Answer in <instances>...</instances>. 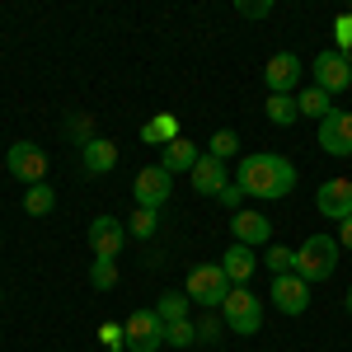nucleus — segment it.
<instances>
[{
	"instance_id": "4be33fe9",
	"label": "nucleus",
	"mask_w": 352,
	"mask_h": 352,
	"mask_svg": "<svg viewBox=\"0 0 352 352\" xmlns=\"http://www.w3.org/2000/svg\"><path fill=\"white\" fill-rule=\"evenodd\" d=\"M263 113H268V122H277V127H292V122L300 118V109H296V99H292V94H268Z\"/></svg>"
},
{
	"instance_id": "7c9ffc66",
	"label": "nucleus",
	"mask_w": 352,
	"mask_h": 352,
	"mask_svg": "<svg viewBox=\"0 0 352 352\" xmlns=\"http://www.w3.org/2000/svg\"><path fill=\"white\" fill-rule=\"evenodd\" d=\"M66 132L76 136V141H80V146H89V141H94V118H89V113H76V118H71V122H66Z\"/></svg>"
},
{
	"instance_id": "72a5a7b5",
	"label": "nucleus",
	"mask_w": 352,
	"mask_h": 352,
	"mask_svg": "<svg viewBox=\"0 0 352 352\" xmlns=\"http://www.w3.org/2000/svg\"><path fill=\"white\" fill-rule=\"evenodd\" d=\"M217 202H221V207H230V212H240V202H244V188H240V184H226Z\"/></svg>"
},
{
	"instance_id": "c756f323",
	"label": "nucleus",
	"mask_w": 352,
	"mask_h": 352,
	"mask_svg": "<svg viewBox=\"0 0 352 352\" xmlns=\"http://www.w3.org/2000/svg\"><path fill=\"white\" fill-rule=\"evenodd\" d=\"M99 343L109 352H127V329L118 324V320H109V324H99Z\"/></svg>"
},
{
	"instance_id": "f257e3e1",
	"label": "nucleus",
	"mask_w": 352,
	"mask_h": 352,
	"mask_svg": "<svg viewBox=\"0 0 352 352\" xmlns=\"http://www.w3.org/2000/svg\"><path fill=\"white\" fill-rule=\"evenodd\" d=\"M235 184L244 188V197H258V202H277L296 188V164L287 155H272V151H254L240 160Z\"/></svg>"
},
{
	"instance_id": "b1692460",
	"label": "nucleus",
	"mask_w": 352,
	"mask_h": 352,
	"mask_svg": "<svg viewBox=\"0 0 352 352\" xmlns=\"http://www.w3.org/2000/svg\"><path fill=\"white\" fill-rule=\"evenodd\" d=\"M52 207H56V192L47 188V184H33V188L24 192V212L28 217H52Z\"/></svg>"
},
{
	"instance_id": "9b49d317",
	"label": "nucleus",
	"mask_w": 352,
	"mask_h": 352,
	"mask_svg": "<svg viewBox=\"0 0 352 352\" xmlns=\"http://www.w3.org/2000/svg\"><path fill=\"white\" fill-rule=\"evenodd\" d=\"M272 305H277L282 315H305V305H310V282H300L296 272L272 277Z\"/></svg>"
},
{
	"instance_id": "aec40b11",
	"label": "nucleus",
	"mask_w": 352,
	"mask_h": 352,
	"mask_svg": "<svg viewBox=\"0 0 352 352\" xmlns=\"http://www.w3.org/2000/svg\"><path fill=\"white\" fill-rule=\"evenodd\" d=\"M296 109H300V118H320L324 122L329 113H333V94H324L320 85H305L296 94Z\"/></svg>"
},
{
	"instance_id": "a211bd4d",
	"label": "nucleus",
	"mask_w": 352,
	"mask_h": 352,
	"mask_svg": "<svg viewBox=\"0 0 352 352\" xmlns=\"http://www.w3.org/2000/svg\"><path fill=\"white\" fill-rule=\"evenodd\" d=\"M202 160V151H197V146H192L188 136H179V141H169V146H164V169H169V174H192V164Z\"/></svg>"
},
{
	"instance_id": "393cba45",
	"label": "nucleus",
	"mask_w": 352,
	"mask_h": 352,
	"mask_svg": "<svg viewBox=\"0 0 352 352\" xmlns=\"http://www.w3.org/2000/svg\"><path fill=\"white\" fill-rule=\"evenodd\" d=\"M155 230H160V212H151V207H136L132 221H127V235H136V240H155Z\"/></svg>"
},
{
	"instance_id": "f8f14e48",
	"label": "nucleus",
	"mask_w": 352,
	"mask_h": 352,
	"mask_svg": "<svg viewBox=\"0 0 352 352\" xmlns=\"http://www.w3.org/2000/svg\"><path fill=\"white\" fill-rule=\"evenodd\" d=\"M263 80H268L272 94H292L300 85V56L296 52H272L268 66H263Z\"/></svg>"
},
{
	"instance_id": "a878e982",
	"label": "nucleus",
	"mask_w": 352,
	"mask_h": 352,
	"mask_svg": "<svg viewBox=\"0 0 352 352\" xmlns=\"http://www.w3.org/2000/svg\"><path fill=\"white\" fill-rule=\"evenodd\" d=\"M89 287H94V292H113V287H118V263L94 258V263H89Z\"/></svg>"
},
{
	"instance_id": "473e14b6",
	"label": "nucleus",
	"mask_w": 352,
	"mask_h": 352,
	"mask_svg": "<svg viewBox=\"0 0 352 352\" xmlns=\"http://www.w3.org/2000/svg\"><path fill=\"white\" fill-rule=\"evenodd\" d=\"M235 10H240L244 19H268V14H272V5H268V0H240Z\"/></svg>"
},
{
	"instance_id": "f03ea898",
	"label": "nucleus",
	"mask_w": 352,
	"mask_h": 352,
	"mask_svg": "<svg viewBox=\"0 0 352 352\" xmlns=\"http://www.w3.org/2000/svg\"><path fill=\"white\" fill-rule=\"evenodd\" d=\"M333 268H338V235H310V240L296 249V277L300 282H329L333 277Z\"/></svg>"
},
{
	"instance_id": "ddd939ff",
	"label": "nucleus",
	"mask_w": 352,
	"mask_h": 352,
	"mask_svg": "<svg viewBox=\"0 0 352 352\" xmlns=\"http://www.w3.org/2000/svg\"><path fill=\"white\" fill-rule=\"evenodd\" d=\"M315 136H320V151H329V155H352V113L333 109Z\"/></svg>"
},
{
	"instance_id": "1a4fd4ad",
	"label": "nucleus",
	"mask_w": 352,
	"mask_h": 352,
	"mask_svg": "<svg viewBox=\"0 0 352 352\" xmlns=\"http://www.w3.org/2000/svg\"><path fill=\"white\" fill-rule=\"evenodd\" d=\"M315 85L324 89V94H343L352 85V61L338 47H324V52H315Z\"/></svg>"
},
{
	"instance_id": "39448f33",
	"label": "nucleus",
	"mask_w": 352,
	"mask_h": 352,
	"mask_svg": "<svg viewBox=\"0 0 352 352\" xmlns=\"http://www.w3.org/2000/svg\"><path fill=\"white\" fill-rule=\"evenodd\" d=\"M5 169L19 179V184H47V151L38 146V141H14L10 151H5Z\"/></svg>"
},
{
	"instance_id": "f3484780",
	"label": "nucleus",
	"mask_w": 352,
	"mask_h": 352,
	"mask_svg": "<svg viewBox=\"0 0 352 352\" xmlns=\"http://www.w3.org/2000/svg\"><path fill=\"white\" fill-rule=\"evenodd\" d=\"M221 268H226V277H230V287H244V282L254 277V268H258V258H254V249L230 244V249L221 254Z\"/></svg>"
},
{
	"instance_id": "412c9836",
	"label": "nucleus",
	"mask_w": 352,
	"mask_h": 352,
	"mask_svg": "<svg viewBox=\"0 0 352 352\" xmlns=\"http://www.w3.org/2000/svg\"><path fill=\"white\" fill-rule=\"evenodd\" d=\"M188 310H192V300L184 296V292H164V296L155 300V315H160L164 324H179V320H188Z\"/></svg>"
},
{
	"instance_id": "2eb2a0df",
	"label": "nucleus",
	"mask_w": 352,
	"mask_h": 352,
	"mask_svg": "<svg viewBox=\"0 0 352 352\" xmlns=\"http://www.w3.org/2000/svg\"><path fill=\"white\" fill-rule=\"evenodd\" d=\"M192 188H197V197H221V188L230 184V174H226V164L217 160V155H202V160L192 164Z\"/></svg>"
},
{
	"instance_id": "7ed1b4c3",
	"label": "nucleus",
	"mask_w": 352,
	"mask_h": 352,
	"mask_svg": "<svg viewBox=\"0 0 352 352\" xmlns=\"http://www.w3.org/2000/svg\"><path fill=\"white\" fill-rule=\"evenodd\" d=\"M221 320H226L230 333L249 338V333H258V329H263V300L254 296L249 287H230V296L221 300Z\"/></svg>"
},
{
	"instance_id": "4468645a",
	"label": "nucleus",
	"mask_w": 352,
	"mask_h": 352,
	"mask_svg": "<svg viewBox=\"0 0 352 352\" xmlns=\"http://www.w3.org/2000/svg\"><path fill=\"white\" fill-rule=\"evenodd\" d=\"M230 235H235V244H244V249H254V244H268L272 240V221L263 217V212H235L230 217Z\"/></svg>"
},
{
	"instance_id": "6ab92c4d",
	"label": "nucleus",
	"mask_w": 352,
	"mask_h": 352,
	"mask_svg": "<svg viewBox=\"0 0 352 352\" xmlns=\"http://www.w3.org/2000/svg\"><path fill=\"white\" fill-rule=\"evenodd\" d=\"M179 118H174V113H155V118H146V122H141V141H146V146H169V141H179Z\"/></svg>"
},
{
	"instance_id": "f704fd0d",
	"label": "nucleus",
	"mask_w": 352,
	"mask_h": 352,
	"mask_svg": "<svg viewBox=\"0 0 352 352\" xmlns=\"http://www.w3.org/2000/svg\"><path fill=\"white\" fill-rule=\"evenodd\" d=\"M338 249H352V217L338 221Z\"/></svg>"
},
{
	"instance_id": "5701e85b",
	"label": "nucleus",
	"mask_w": 352,
	"mask_h": 352,
	"mask_svg": "<svg viewBox=\"0 0 352 352\" xmlns=\"http://www.w3.org/2000/svg\"><path fill=\"white\" fill-rule=\"evenodd\" d=\"M207 155H217L221 164L235 160V155H240V132H235V127H221V132H212V141H207Z\"/></svg>"
},
{
	"instance_id": "e433bc0d",
	"label": "nucleus",
	"mask_w": 352,
	"mask_h": 352,
	"mask_svg": "<svg viewBox=\"0 0 352 352\" xmlns=\"http://www.w3.org/2000/svg\"><path fill=\"white\" fill-rule=\"evenodd\" d=\"M0 300H5V292H0Z\"/></svg>"
},
{
	"instance_id": "6e6552de",
	"label": "nucleus",
	"mask_w": 352,
	"mask_h": 352,
	"mask_svg": "<svg viewBox=\"0 0 352 352\" xmlns=\"http://www.w3.org/2000/svg\"><path fill=\"white\" fill-rule=\"evenodd\" d=\"M89 249H94V258H109V263H118V254L127 249V221H118V217H94V221H89Z\"/></svg>"
},
{
	"instance_id": "cd10ccee",
	"label": "nucleus",
	"mask_w": 352,
	"mask_h": 352,
	"mask_svg": "<svg viewBox=\"0 0 352 352\" xmlns=\"http://www.w3.org/2000/svg\"><path fill=\"white\" fill-rule=\"evenodd\" d=\"M192 329H197V343H217L221 329H226V320H221L217 310H202V315L192 320Z\"/></svg>"
},
{
	"instance_id": "9d476101",
	"label": "nucleus",
	"mask_w": 352,
	"mask_h": 352,
	"mask_svg": "<svg viewBox=\"0 0 352 352\" xmlns=\"http://www.w3.org/2000/svg\"><path fill=\"white\" fill-rule=\"evenodd\" d=\"M315 212L324 221H348L352 217V179H324L315 192Z\"/></svg>"
},
{
	"instance_id": "c9c22d12",
	"label": "nucleus",
	"mask_w": 352,
	"mask_h": 352,
	"mask_svg": "<svg viewBox=\"0 0 352 352\" xmlns=\"http://www.w3.org/2000/svg\"><path fill=\"white\" fill-rule=\"evenodd\" d=\"M343 305H348V315H352V287H348V296H343Z\"/></svg>"
},
{
	"instance_id": "20e7f679",
	"label": "nucleus",
	"mask_w": 352,
	"mask_h": 352,
	"mask_svg": "<svg viewBox=\"0 0 352 352\" xmlns=\"http://www.w3.org/2000/svg\"><path fill=\"white\" fill-rule=\"evenodd\" d=\"M184 296H188L192 305H202V310H221V300L230 296V277H226L221 263H202V268L188 272Z\"/></svg>"
},
{
	"instance_id": "423d86ee",
	"label": "nucleus",
	"mask_w": 352,
	"mask_h": 352,
	"mask_svg": "<svg viewBox=\"0 0 352 352\" xmlns=\"http://www.w3.org/2000/svg\"><path fill=\"white\" fill-rule=\"evenodd\" d=\"M127 352H160L164 348V320L155 315V305H146V310H132L127 320Z\"/></svg>"
},
{
	"instance_id": "0eeeda50",
	"label": "nucleus",
	"mask_w": 352,
	"mask_h": 352,
	"mask_svg": "<svg viewBox=\"0 0 352 352\" xmlns=\"http://www.w3.org/2000/svg\"><path fill=\"white\" fill-rule=\"evenodd\" d=\"M136 207H151V212H160L164 202H169V192H174V174L164 169V164H146L141 174H136Z\"/></svg>"
},
{
	"instance_id": "2f4dec72",
	"label": "nucleus",
	"mask_w": 352,
	"mask_h": 352,
	"mask_svg": "<svg viewBox=\"0 0 352 352\" xmlns=\"http://www.w3.org/2000/svg\"><path fill=\"white\" fill-rule=\"evenodd\" d=\"M333 38H338V52L352 47V14H338V19H333Z\"/></svg>"
},
{
	"instance_id": "c85d7f7f",
	"label": "nucleus",
	"mask_w": 352,
	"mask_h": 352,
	"mask_svg": "<svg viewBox=\"0 0 352 352\" xmlns=\"http://www.w3.org/2000/svg\"><path fill=\"white\" fill-rule=\"evenodd\" d=\"M192 343H197V329H192V320L164 324V348H192Z\"/></svg>"
},
{
	"instance_id": "dca6fc26",
	"label": "nucleus",
	"mask_w": 352,
	"mask_h": 352,
	"mask_svg": "<svg viewBox=\"0 0 352 352\" xmlns=\"http://www.w3.org/2000/svg\"><path fill=\"white\" fill-rule=\"evenodd\" d=\"M113 164H118V146H113L109 136H94L89 146H80V169L85 174H109Z\"/></svg>"
},
{
	"instance_id": "bb28decb",
	"label": "nucleus",
	"mask_w": 352,
	"mask_h": 352,
	"mask_svg": "<svg viewBox=\"0 0 352 352\" xmlns=\"http://www.w3.org/2000/svg\"><path fill=\"white\" fill-rule=\"evenodd\" d=\"M263 268H268L272 277L292 272V268H296V249H287V244H272V249H268V258H263Z\"/></svg>"
}]
</instances>
